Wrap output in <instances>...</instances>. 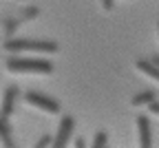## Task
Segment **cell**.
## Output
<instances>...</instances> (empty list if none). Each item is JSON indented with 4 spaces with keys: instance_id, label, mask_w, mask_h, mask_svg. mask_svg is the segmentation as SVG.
Listing matches in <instances>:
<instances>
[{
    "instance_id": "cell-1",
    "label": "cell",
    "mask_w": 159,
    "mask_h": 148,
    "mask_svg": "<svg viewBox=\"0 0 159 148\" xmlns=\"http://www.w3.org/2000/svg\"><path fill=\"white\" fill-rule=\"evenodd\" d=\"M7 69L11 73H42L49 75L53 73V64L49 60H38V58H9L7 60Z\"/></svg>"
},
{
    "instance_id": "cell-13",
    "label": "cell",
    "mask_w": 159,
    "mask_h": 148,
    "mask_svg": "<svg viewBox=\"0 0 159 148\" xmlns=\"http://www.w3.org/2000/svg\"><path fill=\"white\" fill-rule=\"evenodd\" d=\"M113 2H115V0H102V7H104L106 11H111V9H113Z\"/></svg>"
},
{
    "instance_id": "cell-5",
    "label": "cell",
    "mask_w": 159,
    "mask_h": 148,
    "mask_svg": "<svg viewBox=\"0 0 159 148\" xmlns=\"http://www.w3.org/2000/svg\"><path fill=\"white\" fill-rule=\"evenodd\" d=\"M18 95H20V91H18V86H16V84L7 86V91H5V97H2V106H0V115L9 117V115L16 111V102H18Z\"/></svg>"
},
{
    "instance_id": "cell-8",
    "label": "cell",
    "mask_w": 159,
    "mask_h": 148,
    "mask_svg": "<svg viewBox=\"0 0 159 148\" xmlns=\"http://www.w3.org/2000/svg\"><path fill=\"white\" fill-rule=\"evenodd\" d=\"M0 139H2V144L7 148H13V139H11V128L7 124V117L0 115Z\"/></svg>"
},
{
    "instance_id": "cell-15",
    "label": "cell",
    "mask_w": 159,
    "mask_h": 148,
    "mask_svg": "<svg viewBox=\"0 0 159 148\" xmlns=\"http://www.w3.org/2000/svg\"><path fill=\"white\" fill-rule=\"evenodd\" d=\"M150 62H152L155 67H159V53H157V55H152V58H150Z\"/></svg>"
},
{
    "instance_id": "cell-4",
    "label": "cell",
    "mask_w": 159,
    "mask_h": 148,
    "mask_svg": "<svg viewBox=\"0 0 159 148\" xmlns=\"http://www.w3.org/2000/svg\"><path fill=\"white\" fill-rule=\"evenodd\" d=\"M73 128H75L73 115H64L62 122H60V128H57L55 139H51V146H53V148H64V146L69 144V139L73 137Z\"/></svg>"
},
{
    "instance_id": "cell-10",
    "label": "cell",
    "mask_w": 159,
    "mask_h": 148,
    "mask_svg": "<svg viewBox=\"0 0 159 148\" xmlns=\"http://www.w3.org/2000/svg\"><path fill=\"white\" fill-rule=\"evenodd\" d=\"M106 144H108V135L102 133V131H99V133L93 137V148H104Z\"/></svg>"
},
{
    "instance_id": "cell-11",
    "label": "cell",
    "mask_w": 159,
    "mask_h": 148,
    "mask_svg": "<svg viewBox=\"0 0 159 148\" xmlns=\"http://www.w3.org/2000/svg\"><path fill=\"white\" fill-rule=\"evenodd\" d=\"M51 139H53V137H49V135L40 137V139L35 141V148H47V146H51Z\"/></svg>"
},
{
    "instance_id": "cell-7",
    "label": "cell",
    "mask_w": 159,
    "mask_h": 148,
    "mask_svg": "<svg viewBox=\"0 0 159 148\" xmlns=\"http://www.w3.org/2000/svg\"><path fill=\"white\" fill-rule=\"evenodd\" d=\"M137 71H142L144 75H148V77H152V80H157L159 82V67H155L150 60H137Z\"/></svg>"
},
{
    "instance_id": "cell-6",
    "label": "cell",
    "mask_w": 159,
    "mask_h": 148,
    "mask_svg": "<svg viewBox=\"0 0 159 148\" xmlns=\"http://www.w3.org/2000/svg\"><path fill=\"white\" fill-rule=\"evenodd\" d=\"M137 128H139V146H142V148H150L152 133H150V119L146 115H139L137 117Z\"/></svg>"
},
{
    "instance_id": "cell-2",
    "label": "cell",
    "mask_w": 159,
    "mask_h": 148,
    "mask_svg": "<svg viewBox=\"0 0 159 148\" xmlns=\"http://www.w3.org/2000/svg\"><path fill=\"white\" fill-rule=\"evenodd\" d=\"M5 51H40V53H55L57 44L51 40H7Z\"/></svg>"
},
{
    "instance_id": "cell-12",
    "label": "cell",
    "mask_w": 159,
    "mask_h": 148,
    "mask_svg": "<svg viewBox=\"0 0 159 148\" xmlns=\"http://www.w3.org/2000/svg\"><path fill=\"white\" fill-rule=\"evenodd\" d=\"M148 111H150L152 115H159V102H157V99L148 102Z\"/></svg>"
},
{
    "instance_id": "cell-3",
    "label": "cell",
    "mask_w": 159,
    "mask_h": 148,
    "mask_svg": "<svg viewBox=\"0 0 159 148\" xmlns=\"http://www.w3.org/2000/svg\"><path fill=\"white\" fill-rule=\"evenodd\" d=\"M25 102L31 104V106L40 109V111H47V113H60V102L57 99H51L42 93H38V91H29L25 93Z\"/></svg>"
},
{
    "instance_id": "cell-9",
    "label": "cell",
    "mask_w": 159,
    "mask_h": 148,
    "mask_svg": "<svg viewBox=\"0 0 159 148\" xmlns=\"http://www.w3.org/2000/svg\"><path fill=\"white\" fill-rule=\"evenodd\" d=\"M157 95H155V91H142V93H137L133 99H130V104H133V106H144V104H148V102H152Z\"/></svg>"
},
{
    "instance_id": "cell-14",
    "label": "cell",
    "mask_w": 159,
    "mask_h": 148,
    "mask_svg": "<svg viewBox=\"0 0 159 148\" xmlns=\"http://www.w3.org/2000/svg\"><path fill=\"white\" fill-rule=\"evenodd\" d=\"M84 146H86L84 137H77V139H75V148H84Z\"/></svg>"
},
{
    "instance_id": "cell-16",
    "label": "cell",
    "mask_w": 159,
    "mask_h": 148,
    "mask_svg": "<svg viewBox=\"0 0 159 148\" xmlns=\"http://www.w3.org/2000/svg\"><path fill=\"white\" fill-rule=\"evenodd\" d=\"M157 31H159V25H157Z\"/></svg>"
}]
</instances>
